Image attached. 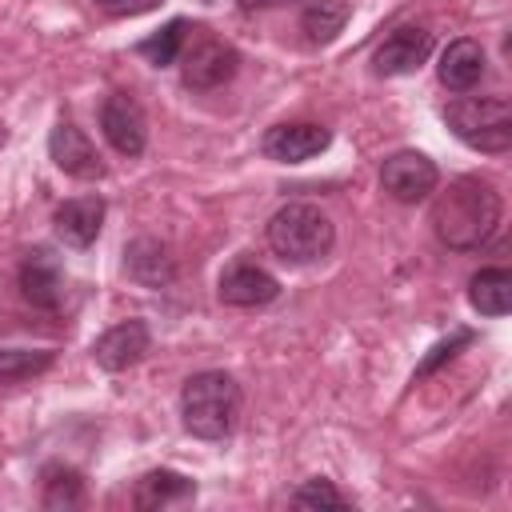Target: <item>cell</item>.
<instances>
[{
	"label": "cell",
	"mask_w": 512,
	"mask_h": 512,
	"mask_svg": "<svg viewBox=\"0 0 512 512\" xmlns=\"http://www.w3.org/2000/svg\"><path fill=\"white\" fill-rule=\"evenodd\" d=\"M428 220H432V232L444 248L476 252L500 228V192L488 180L456 176L444 192H436Z\"/></svg>",
	"instance_id": "6da1fadb"
},
{
	"label": "cell",
	"mask_w": 512,
	"mask_h": 512,
	"mask_svg": "<svg viewBox=\"0 0 512 512\" xmlns=\"http://www.w3.org/2000/svg\"><path fill=\"white\" fill-rule=\"evenodd\" d=\"M240 416V384L228 372H196L180 388V420L200 440H224Z\"/></svg>",
	"instance_id": "7a4b0ae2"
},
{
	"label": "cell",
	"mask_w": 512,
	"mask_h": 512,
	"mask_svg": "<svg viewBox=\"0 0 512 512\" xmlns=\"http://www.w3.org/2000/svg\"><path fill=\"white\" fill-rule=\"evenodd\" d=\"M264 236H268V248L284 264H312V260H320V256L332 252L336 228H332V220L316 204L292 200V204H284V208L272 212Z\"/></svg>",
	"instance_id": "3957f363"
},
{
	"label": "cell",
	"mask_w": 512,
	"mask_h": 512,
	"mask_svg": "<svg viewBox=\"0 0 512 512\" xmlns=\"http://www.w3.org/2000/svg\"><path fill=\"white\" fill-rule=\"evenodd\" d=\"M444 120L456 140L476 152H508L512 148V104L504 96H464L444 108Z\"/></svg>",
	"instance_id": "277c9868"
},
{
	"label": "cell",
	"mask_w": 512,
	"mask_h": 512,
	"mask_svg": "<svg viewBox=\"0 0 512 512\" xmlns=\"http://www.w3.org/2000/svg\"><path fill=\"white\" fill-rule=\"evenodd\" d=\"M436 184H440L436 164L416 148H400L380 164V188L396 204H420L424 196L436 192Z\"/></svg>",
	"instance_id": "5b68a950"
},
{
	"label": "cell",
	"mask_w": 512,
	"mask_h": 512,
	"mask_svg": "<svg viewBox=\"0 0 512 512\" xmlns=\"http://www.w3.org/2000/svg\"><path fill=\"white\" fill-rule=\"evenodd\" d=\"M236 64H240L236 48L224 44V40H216V36H200V40L184 44V52H180V76L196 92H208V88L228 84L236 76Z\"/></svg>",
	"instance_id": "8992f818"
},
{
	"label": "cell",
	"mask_w": 512,
	"mask_h": 512,
	"mask_svg": "<svg viewBox=\"0 0 512 512\" xmlns=\"http://www.w3.org/2000/svg\"><path fill=\"white\" fill-rule=\"evenodd\" d=\"M428 52H432V32L420 24H404L376 44L372 72L376 76H408L428 60Z\"/></svg>",
	"instance_id": "52a82bcc"
},
{
	"label": "cell",
	"mask_w": 512,
	"mask_h": 512,
	"mask_svg": "<svg viewBox=\"0 0 512 512\" xmlns=\"http://www.w3.org/2000/svg\"><path fill=\"white\" fill-rule=\"evenodd\" d=\"M100 132L104 140L120 152V156H140L144 144H148V124H144V112L132 96L124 92H112L104 104H100Z\"/></svg>",
	"instance_id": "ba28073f"
},
{
	"label": "cell",
	"mask_w": 512,
	"mask_h": 512,
	"mask_svg": "<svg viewBox=\"0 0 512 512\" xmlns=\"http://www.w3.org/2000/svg\"><path fill=\"white\" fill-rule=\"evenodd\" d=\"M332 144V132L324 124H308V120H296V124H272L260 140L264 156L276 160V164H300V160H312L320 156L324 148Z\"/></svg>",
	"instance_id": "9c48e42d"
},
{
	"label": "cell",
	"mask_w": 512,
	"mask_h": 512,
	"mask_svg": "<svg viewBox=\"0 0 512 512\" xmlns=\"http://www.w3.org/2000/svg\"><path fill=\"white\" fill-rule=\"evenodd\" d=\"M48 156L60 172L76 176V180H96L104 176L100 152L92 148V140L72 124V120H56V128L48 132Z\"/></svg>",
	"instance_id": "30bf717a"
},
{
	"label": "cell",
	"mask_w": 512,
	"mask_h": 512,
	"mask_svg": "<svg viewBox=\"0 0 512 512\" xmlns=\"http://www.w3.org/2000/svg\"><path fill=\"white\" fill-rule=\"evenodd\" d=\"M216 296L232 308H260V304H272L280 296V284L272 272L240 260V264H228L220 272V284H216Z\"/></svg>",
	"instance_id": "8fae6325"
},
{
	"label": "cell",
	"mask_w": 512,
	"mask_h": 512,
	"mask_svg": "<svg viewBox=\"0 0 512 512\" xmlns=\"http://www.w3.org/2000/svg\"><path fill=\"white\" fill-rule=\"evenodd\" d=\"M20 292H24V300L32 308H44V312L60 308V300H64V268H60V260L48 248H32L24 256V264H20Z\"/></svg>",
	"instance_id": "7c38bea8"
},
{
	"label": "cell",
	"mask_w": 512,
	"mask_h": 512,
	"mask_svg": "<svg viewBox=\"0 0 512 512\" xmlns=\"http://www.w3.org/2000/svg\"><path fill=\"white\" fill-rule=\"evenodd\" d=\"M152 336H148V324L144 320H124V324H112L96 344H92V360L104 368V372H124L132 368L144 352H148Z\"/></svg>",
	"instance_id": "4fadbf2b"
},
{
	"label": "cell",
	"mask_w": 512,
	"mask_h": 512,
	"mask_svg": "<svg viewBox=\"0 0 512 512\" xmlns=\"http://www.w3.org/2000/svg\"><path fill=\"white\" fill-rule=\"evenodd\" d=\"M52 228L56 236L68 244V248H88L100 228H104V200L100 196H72L56 208L52 216Z\"/></svg>",
	"instance_id": "5bb4252c"
},
{
	"label": "cell",
	"mask_w": 512,
	"mask_h": 512,
	"mask_svg": "<svg viewBox=\"0 0 512 512\" xmlns=\"http://www.w3.org/2000/svg\"><path fill=\"white\" fill-rule=\"evenodd\" d=\"M196 496V480H188L184 472L172 468H152L136 480L132 488V504L140 512H156V508H172V504H188Z\"/></svg>",
	"instance_id": "9a60e30c"
},
{
	"label": "cell",
	"mask_w": 512,
	"mask_h": 512,
	"mask_svg": "<svg viewBox=\"0 0 512 512\" xmlns=\"http://www.w3.org/2000/svg\"><path fill=\"white\" fill-rule=\"evenodd\" d=\"M484 48L476 44V40H468V36H460V40H452L444 52H440V64H436V76H440V84L444 88H452V92H468V88H476L480 80H484Z\"/></svg>",
	"instance_id": "2e32d148"
},
{
	"label": "cell",
	"mask_w": 512,
	"mask_h": 512,
	"mask_svg": "<svg viewBox=\"0 0 512 512\" xmlns=\"http://www.w3.org/2000/svg\"><path fill=\"white\" fill-rule=\"evenodd\" d=\"M124 276L132 284H140V288H164L176 276V268H172V256H168V248L160 240L140 236V240H132L124 248Z\"/></svg>",
	"instance_id": "e0dca14e"
},
{
	"label": "cell",
	"mask_w": 512,
	"mask_h": 512,
	"mask_svg": "<svg viewBox=\"0 0 512 512\" xmlns=\"http://www.w3.org/2000/svg\"><path fill=\"white\" fill-rule=\"evenodd\" d=\"M468 300L480 316H504L512 308V272L508 268H480L468 284Z\"/></svg>",
	"instance_id": "ac0fdd59"
},
{
	"label": "cell",
	"mask_w": 512,
	"mask_h": 512,
	"mask_svg": "<svg viewBox=\"0 0 512 512\" xmlns=\"http://www.w3.org/2000/svg\"><path fill=\"white\" fill-rule=\"evenodd\" d=\"M344 24H348V4H344V0H316V4H308L304 16H300V28H304V36H308L312 44L336 40V36L344 32Z\"/></svg>",
	"instance_id": "d6986e66"
},
{
	"label": "cell",
	"mask_w": 512,
	"mask_h": 512,
	"mask_svg": "<svg viewBox=\"0 0 512 512\" xmlns=\"http://www.w3.org/2000/svg\"><path fill=\"white\" fill-rule=\"evenodd\" d=\"M184 44H188V20H168L160 32L144 36V40L136 44V52H140L148 64L168 68V64H176V60H180Z\"/></svg>",
	"instance_id": "ffe728a7"
},
{
	"label": "cell",
	"mask_w": 512,
	"mask_h": 512,
	"mask_svg": "<svg viewBox=\"0 0 512 512\" xmlns=\"http://www.w3.org/2000/svg\"><path fill=\"white\" fill-rule=\"evenodd\" d=\"M44 508L52 512H68V508H80L84 504V480L76 468H64V464H52L44 468Z\"/></svg>",
	"instance_id": "44dd1931"
},
{
	"label": "cell",
	"mask_w": 512,
	"mask_h": 512,
	"mask_svg": "<svg viewBox=\"0 0 512 512\" xmlns=\"http://www.w3.org/2000/svg\"><path fill=\"white\" fill-rule=\"evenodd\" d=\"M52 360H56L52 348H0V384L32 380V376L48 372Z\"/></svg>",
	"instance_id": "7402d4cb"
},
{
	"label": "cell",
	"mask_w": 512,
	"mask_h": 512,
	"mask_svg": "<svg viewBox=\"0 0 512 512\" xmlns=\"http://www.w3.org/2000/svg\"><path fill=\"white\" fill-rule=\"evenodd\" d=\"M292 504H296V508H344L348 500H344L328 480L316 476V480H304V484L292 492Z\"/></svg>",
	"instance_id": "603a6c76"
},
{
	"label": "cell",
	"mask_w": 512,
	"mask_h": 512,
	"mask_svg": "<svg viewBox=\"0 0 512 512\" xmlns=\"http://www.w3.org/2000/svg\"><path fill=\"white\" fill-rule=\"evenodd\" d=\"M468 340H472V336H468V332H456V336H452V340H440V344H436V348H432V356H428V360H424V364H420V368H416V376H428V372H432V368H440V364H444V360H452V356H456V348H464V344H468Z\"/></svg>",
	"instance_id": "cb8c5ba5"
},
{
	"label": "cell",
	"mask_w": 512,
	"mask_h": 512,
	"mask_svg": "<svg viewBox=\"0 0 512 512\" xmlns=\"http://www.w3.org/2000/svg\"><path fill=\"white\" fill-rule=\"evenodd\" d=\"M164 0H96V8L104 16H144L152 8H160Z\"/></svg>",
	"instance_id": "d4e9b609"
},
{
	"label": "cell",
	"mask_w": 512,
	"mask_h": 512,
	"mask_svg": "<svg viewBox=\"0 0 512 512\" xmlns=\"http://www.w3.org/2000/svg\"><path fill=\"white\" fill-rule=\"evenodd\" d=\"M280 4H288V0H240V8H244V12H260V8H280Z\"/></svg>",
	"instance_id": "484cf974"
}]
</instances>
